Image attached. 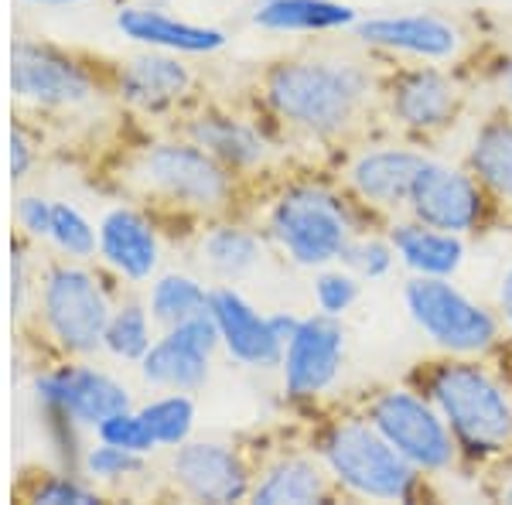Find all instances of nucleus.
<instances>
[{
	"label": "nucleus",
	"instance_id": "26",
	"mask_svg": "<svg viewBox=\"0 0 512 505\" xmlns=\"http://www.w3.org/2000/svg\"><path fill=\"white\" fill-rule=\"evenodd\" d=\"M472 168L495 195L512 202V123L495 120L475 137Z\"/></svg>",
	"mask_w": 512,
	"mask_h": 505
},
{
	"label": "nucleus",
	"instance_id": "34",
	"mask_svg": "<svg viewBox=\"0 0 512 505\" xmlns=\"http://www.w3.org/2000/svg\"><path fill=\"white\" fill-rule=\"evenodd\" d=\"M359 297V284L349 277V273H325V277L318 280V304L325 314H345L352 308V301Z\"/></svg>",
	"mask_w": 512,
	"mask_h": 505
},
{
	"label": "nucleus",
	"instance_id": "36",
	"mask_svg": "<svg viewBox=\"0 0 512 505\" xmlns=\"http://www.w3.org/2000/svg\"><path fill=\"white\" fill-rule=\"evenodd\" d=\"M35 499L45 505H93L96 495L86 492V488L76 482H69V478H55V482H48L45 488H38Z\"/></svg>",
	"mask_w": 512,
	"mask_h": 505
},
{
	"label": "nucleus",
	"instance_id": "39",
	"mask_svg": "<svg viewBox=\"0 0 512 505\" xmlns=\"http://www.w3.org/2000/svg\"><path fill=\"white\" fill-rule=\"evenodd\" d=\"M11 277H14V287H11V304H14V308H18V304H21V280H24V273H21V253L18 250H14V260H11Z\"/></svg>",
	"mask_w": 512,
	"mask_h": 505
},
{
	"label": "nucleus",
	"instance_id": "5",
	"mask_svg": "<svg viewBox=\"0 0 512 505\" xmlns=\"http://www.w3.org/2000/svg\"><path fill=\"white\" fill-rule=\"evenodd\" d=\"M407 308L437 345L451 352H482L495 342V318L454 291L444 277H417L407 284Z\"/></svg>",
	"mask_w": 512,
	"mask_h": 505
},
{
	"label": "nucleus",
	"instance_id": "30",
	"mask_svg": "<svg viewBox=\"0 0 512 505\" xmlns=\"http://www.w3.org/2000/svg\"><path fill=\"white\" fill-rule=\"evenodd\" d=\"M205 253H209L212 267L229 273V277L250 270L256 256H260L256 239L250 233H243V229H216V233L205 239Z\"/></svg>",
	"mask_w": 512,
	"mask_h": 505
},
{
	"label": "nucleus",
	"instance_id": "25",
	"mask_svg": "<svg viewBox=\"0 0 512 505\" xmlns=\"http://www.w3.org/2000/svg\"><path fill=\"white\" fill-rule=\"evenodd\" d=\"M325 495V478L321 471L311 465V461H301V458H291L284 465H277L256 485L253 499L260 505H308V502H318Z\"/></svg>",
	"mask_w": 512,
	"mask_h": 505
},
{
	"label": "nucleus",
	"instance_id": "24",
	"mask_svg": "<svg viewBox=\"0 0 512 505\" xmlns=\"http://www.w3.org/2000/svg\"><path fill=\"white\" fill-rule=\"evenodd\" d=\"M192 137L198 140L202 151H209L226 164H236V168H250V164L263 157L260 134L229 117H202L198 123H192Z\"/></svg>",
	"mask_w": 512,
	"mask_h": 505
},
{
	"label": "nucleus",
	"instance_id": "6",
	"mask_svg": "<svg viewBox=\"0 0 512 505\" xmlns=\"http://www.w3.org/2000/svg\"><path fill=\"white\" fill-rule=\"evenodd\" d=\"M369 417H373V427L379 434L414 468L437 471L451 465L454 444L448 427H444V417H437V410L427 407L424 400H417L414 393L390 389L373 403Z\"/></svg>",
	"mask_w": 512,
	"mask_h": 505
},
{
	"label": "nucleus",
	"instance_id": "1",
	"mask_svg": "<svg viewBox=\"0 0 512 505\" xmlns=\"http://www.w3.org/2000/svg\"><path fill=\"white\" fill-rule=\"evenodd\" d=\"M362 93H366V79L349 65L291 62L274 69L267 82V96L280 117L315 134H332L345 127Z\"/></svg>",
	"mask_w": 512,
	"mask_h": 505
},
{
	"label": "nucleus",
	"instance_id": "19",
	"mask_svg": "<svg viewBox=\"0 0 512 505\" xmlns=\"http://www.w3.org/2000/svg\"><path fill=\"white\" fill-rule=\"evenodd\" d=\"M424 164V157L410 151H376L352 168V185L362 198L376 205H400L410 202L414 181Z\"/></svg>",
	"mask_w": 512,
	"mask_h": 505
},
{
	"label": "nucleus",
	"instance_id": "37",
	"mask_svg": "<svg viewBox=\"0 0 512 505\" xmlns=\"http://www.w3.org/2000/svg\"><path fill=\"white\" fill-rule=\"evenodd\" d=\"M52 212H55V205L45 202V198H21L18 202V219L31 236L52 233Z\"/></svg>",
	"mask_w": 512,
	"mask_h": 505
},
{
	"label": "nucleus",
	"instance_id": "21",
	"mask_svg": "<svg viewBox=\"0 0 512 505\" xmlns=\"http://www.w3.org/2000/svg\"><path fill=\"white\" fill-rule=\"evenodd\" d=\"M393 246L403 256V263L417 270L420 277H448L461 263V243L454 239V233L434 229L427 222L400 226L393 233Z\"/></svg>",
	"mask_w": 512,
	"mask_h": 505
},
{
	"label": "nucleus",
	"instance_id": "23",
	"mask_svg": "<svg viewBox=\"0 0 512 505\" xmlns=\"http://www.w3.org/2000/svg\"><path fill=\"white\" fill-rule=\"evenodd\" d=\"M352 7L335 0H263L256 24L270 31H328L352 24Z\"/></svg>",
	"mask_w": 512,
	"mask_h": 505
},
{
	"label": "nucleus",
	"instance_id": "17",
	"mask_svg": "<svg viewBox=\"0 0 512 505\" xmlns=\"http://www.w3.org/2000/svg\"><path fill=\"white\" fill-rule=\"evenodd\" d=\"M117 28L127 38L140 41V45L168 48V52L205 55V52H216V48L226 45L222 31L175 21V18H168V14H161V11H151V7H127V11H120Z\"/></svg>",
	"mask_w": 512,
	"mask_h": 505
},
{
	"label": "nucleus",
	"instance_id": "12",
	"mask_svg": "<svg viewBox=\"0 0 512 505\" xmlns=\"http://www.w3.org/2000/svg\"><path fill=\"white\" fill-rule=\"evenodd\" d=\"M38 396H41V403H48L55 413H65V417L79 420V424H93V427L110 420L113 413L127 410V403H130L127 389L93 369H62V372H52V376H41Z\"/></svg>",
	"mask_w": 512,
	"mask_h": 505
},
{
	"label": "nucleus",
	"instance_id": "2",
	"mask_svg": "<svg viewBox=\"0 0 512 505\" xmlns=\"http://www.w3.org/2000/svg\"><path fill=\"white\" fill-rule=\"evenodd\" d=\"M431 396L444 424L472 451H499L512 437V407L506 393L478 366H441L431 379Z\"/></svg>",
	"mask_w": 512,
	"mask_h": 505
},
{
	"label": "nucleus",
	"instance_id": "28",
	"mask_svg": "<svg viewBox=\"0 0 512 505\" xmlns=\"http://www.w3.org/2000/svg\"><path fill=\"white\" fill-rule=\"evenodd\" d=\"M103 345L120 359H144L151 349V325H147V314L137 304H127L123 311H117L106 325Z\"/></svg>",
	"mask_w": 512,
	"mask_h": 505
},
{
	"label": "nucleus",
	"instance_id": "40",
	"mask_svg": "<svg viewBox=\"0 0 512 505\" xmlns=\"http://www.w3.org/2000/svg\"><path fill=\"white\" fill-rule=\"evenodd\" d=\"M499 304H502V311H506V318H509V325H512V270L506 273V280H502Z\"/></svg>",
	"mask_w": 512,
	"mask_h": 505
},
{
	"label": "nucleus",
	"instance_id": "15",
	"mask_svg": "<svg viewBox=\"0 0 512 505\" xmlns=\"http://www.w3.org/2000/svg\"><path fill=\"white\" fill-rule=\"evenodd\" d=\"M175 478L202 502H236L246 495V468L222 444H188L175 454Z\"/></svg>",
	"mask_w": 512,
	"mask_h": 505
},
{
	"label": "nucleus",
	"instance_id": "41",
	"mask_svg": "<svg viewBox=\"0 0 512 505\" xmlns=\"http://www.w3.org/2000/svg\"><path fill=\"white\" fill-rule=\"evenodd\" d=\"M35 4H69V0H35Z\"/></svg>",
	"mask_w": 512,
	"mask_h": 505
},
{
	"label": "nucleus",
	"instance_id": "31",
	"mask_svg": "<svg viewBox=\"0 0 512 505\" xmlns=\"http://www.w3.org/2000/svg\"><path fill=\"white\" fill-rule=\"evenodd\" d=\"M55 246L69 256H89L96 250V233L82 215L72 209V205H55L52 212V233Z\"/></svg>",
	"mask_w": 512,
	"mask_h": 505
},
{
	"label": "nucleus",
	"instance_id": "4",
	"mask_svg": "<svg viewBox=\"0 0 512 505\" xmlns=\"http://www.w3.org/2000/svg\"><path fill=\"white\" fill-rule=\"evenodd\" d=\"M274 233L294 263L321 267L349 246V215L325 188L304 185L287 192L274 209Z\"/></svg>",
	"mask_w": 512,
	"mask_h": 505
},
{
	"label": "nucleus",
	"instance_id": "42",
	"mask_svg": "<svg viewBox=\"0 0 512 505\" xmlns=\"http://www.w3.org/2000/svg\"><path fill=\"white\" fill-rule=\"evenodd\" d=\"M502 495H506V499H509V502H512V482H509V485H506V488H502Z\"/></svg>",
	"mask_w": 512,
	"mask_h": 505
},
{
	"label": "nucleus",
	"instance_id": "7",
	"mask_svg": "<svg viewBox=\"0 0 512 505\" xmlns=\"http://www.w3.org/2000/svg\"><path fill=\"white\" fill-rule=\"evenodd\" d=\"M45 318L55 338L72 352H93L103 345L110 325V304L89 273L62 267L48 277L45 287Z\"/></svg>",
	"mask_w": 512,
	"mask_h": 505
},
{
	"label": "nucleus",
	"instance_id": "22",
	"mask_svg": "<svg viewBox=\"0 0 512 505\" xmlns=\"http://www.w3.org/2000/svg\"><path fill=\"white\" fill-rule=\"evenodd\" d=\"M188 72L181 69L168 55H144V59L130 62L123 72V96L130 103L144 106V110H158L185 93Z\"/></svg>",
	"mask_w": 512,
	"mask_h": 505
},
{
	"label": "nucleus",
	"instance_id": "8",
	"mask_svg": "<svg viewBox=\"0 0 512 505\" xmlns=\"http://www.w3.org/2000/svg\"><path fill=\"white\" fill-rule=\"evenodd\" d=\"M219 342V328L209 311L195 314V318L181 321L151 345L144 355V376L158 386L171 389H195L205 383L209 372V352Z\"/></svg>",
	"mask_w": 512,
	"mask_h": 505
},
{
	"label": "nucleus",
	"instance_id": "11",
	"mask_svg": "<svg viewBox=\"0 0 512 505\" xmlns=\"http://www.w3.org/2000/svg\"><path fill=\"white\" fill-rule=\"evenodd\" d=\"M342 362V328L332 314L304 318L284 349V383L294 396H315L332 386Z\"/></svg>",
	"mask_w": 512,
	"mask_h": 505
},
{
	"label": "nucleus",
	"instance_id": "43",
	"mask_svg": "<svg viewBox=\"0 0 512 505\" xmlns=\"http://www.w3.org/2000/svg\"><path fill=\"white\" fill-rule=\"evenodd\" d=\"M506 89H509V99H512V69H509V76H506Z\"/></svg>",
	"mask_w": 512,
	"mask_h": 505
},
{
	"label": "nucleus",
	"instance_id": "29",
	"mask_svg": "<svg viewBox=\"0 0 512 505\" xmlns=\"http://www.w3.org/2000/svg\"><path fill=\"white\" fill-rule=\"evenodd\" d=\"M140 417L147 420V427H151L158 444H181L188 437V430H192L195 410L188 396H164V400L147 403L140 410Z\"/></svg>",
	"mask_w": 512,
	"mask_h": 505
},
{
	"label": "nucleus",
	"instance_id": "10",
	"mask_svg": "<svg viewBox=\"0 0 512 505\" xmlns=\"http://www.w3.org/2000/svg\"><path fill=\"white\" fill-rule=\"evenodd\" d=\"M147 178L171 198L188 205H219L229 192V181L209 151L188 144H161L144 157Z\"/></svg>",
	"mask_w": 512,
	"mask_h": 505
},
{
	"label": "nucleus",
	"instance_id": "14",
	"mask_svg": "<svg viewBox=\"0 0 512 505\" xmlns=\"http://www.w3.org/2000/svg\"><path fill=\"white\" fill-rule=\"evenodd\" d=\"M11 86L14 93L35 103H82L89 96V79L79 65L55 55L52 48L14 45L11 52Z\"/></svg>",
	"mask_w": 512,
	"mask_h": 505
},
{
	"label": "nucleus",
	"instance_id": "16",
	"mask_svg": "<svg viewBox=\"0 0 512 505\" xmlns=\"http://www.w3.org/2000/svg\"><path fill=\"white\" fill-rule=\"evenodd\" d=\"M366 45L393 48V52L424 55V59H444L458 48V31L451 24L427 18V14H410V18H373L359 28Z\"/></svg>",
	"mask_w": 512,
	"mask_h": 505
},
{
	"label": "nucleus",
	"instance_id": "35",
	"mask_svg": "<svg viewBox=\"0 0 512 505\" xmlns=\"http://www.w3.org/2000/svg\"><path fill=\"white\" fill-rule=\"evenodd\" d=\"M86 465L96 478H120V475H127V471L140 468V454L103 441V447H93V451H89Z\"/></svg>",
	"mask_w": 512,
	"mask_h": 505
},
{
	"label": "nucleus",
	"instance_id": "38",
	"mask_svg": "<svg viewBox=\"0 0 512 505\" xmlns=\"http://www.w3.org/2000/svg\"><path fill=\"white\" fill-rule=\"evenodd\" d=\"M28 161H31L28 144H24V137L18 134V130H11V175L21 178L24 171H28Z\"/></svg>",
	"mask_w": 512,
	"mask_h": 505
},
{
	"label": "nucleus",
	"instance_id": "18",
	"mask_svg": "<svg viewBox=\"0 0 512 505\" xmlns=\"http://www.w3.org/2000/svg\"><path fill=\"white\" fill-rule=\"evenodd\" d=\"M99 250H103L110 267H117L130 280L151 277L154 263H158L154 229L147 226V219H140L130 209H117L106 215L103 226H99Z\"/></svg>",
	"mask_w": 512,
	"mask_h": 505
},
{
	"label": "nucleus",
	"instance_id": "3",
	"mask_svg": "<svg viewBox=\"0 0 512 505\" xmlns=\"http://www.w3.org/2000/svg\"><path fill=\"white\" fill-rule=\"evenodd\" d=\"M328 468L342 485L366 499H407L417 475L414 465L396 447L366 424H342L325 441Z\"/></svg>",
	"mask_w": 512,
	"mask_h": 505
},
{
	"label": "nucleus",
	"instance_id": "13",
	"mask_svg": "<svg viewBox=\"0 0 512 505\" xmlns=\"http://www.w3.org/2000/svg\"><path fill=\"white\" fill-rule=\"evenodd\" d=\"M209 314L219 328V342L226 345L233 359L260 369L277 366L284 359V342H280V335L274 331V321L260 318L239 294L212 291Z\"/></svg>",
	"mask_w": 512,
	"mask_h": 505
},
{
	"label": "nucleus",
	"instance_id": "20",
	"mask_svg": "<svg viewBox=\"0 0 512 505\" xmlns=\"http://www.w3.org/2000/svg\"><path fill=\"white\" fill-rule=\"evenodd\" d=\"M393 110L407 127L431 130L451 120L454 113V86L441 72L420 69L400 79L393 89Z\"/></svg>",
	"mask_w": 512,
	"mask_h": 505
},
{
	"label": "nucleus",
	"instance_id": "27",
	"mask_svg": "<svg viewBox=\"0 0 512 505\" xmlns=\"http://www.w3.org/2000/svg\"><path fill=\"white\" fill-rule=\"evenodd\" d=\"M151 311L158 321L175 328L181 321L209 311V294L192 277H164L151 291Z\"/></svg>",
	"mask_w": 512,
	"mask_h": 505
},
{
	"label": "nucleus",
	"instance_id": "32",
	"mask_svg": "<svg viewBox=\"0 0 512 505\" xmlns=\"http://www.w3.org/2000/svg\"><path fill=\"white\" fill-rule=\"evenodd\" d=\"M99 437H103L106 444L127 447V451H134V454H144L158 444L151 427H147V420L130 410H120V413H113L110 420H103V424H99Z\"/></svg>",
	"mask_w": 512,
	"mask_h": 505
},
{
	"label": "nucleus",
	"instance_id": "33",
	"mask_svg": "<svg viewBox=\"0 0 512 505\" xmlns=\"http://www.w3.org/2000/svg\"><path fill=\"white\" fill-rule=\"evenodd\" d=\"M345 260H349V267L355 273H362V277H383L386 270L393 267V250L386 243H379V239H362V243H349L345 246Z\"/></svg>",
	"mask_w": 512,
	"mask_h": 505
},
{
	"label": "nucleus",
	"instance_id": "9",
	"mask_svg": "<svg viewBox=\"0 0 512 505\" xmlns=\"http://www.w3.org/2000/svg\"><path fill=\"white\" fill-rule=\"evenodd\" d=\"M410 205L420 222L444 233H468L482 219V192L468 175L444 164H424L410 192Z\"/></svg>",
	"mask_w": 512,
	"mask_h": 505
}]
</instances>
